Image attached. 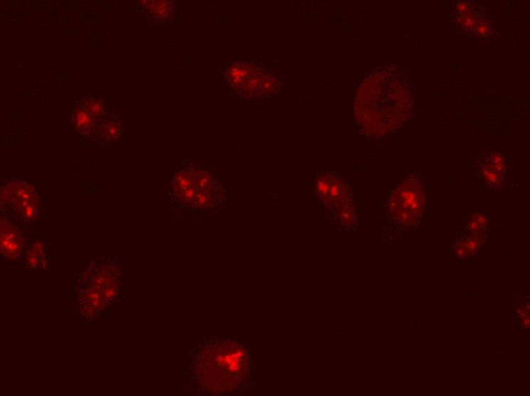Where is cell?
I'll list each match as a JSON object with an SVG mask.
<instances>
[{"instance_id": "cell-1", "label": "cell", "mask_w": 530, "mask_h": 396, "mask_svg": "<svg viewBox=\"0 0 530 396\" xmlns=\"http://www.w3.org/2000/svg\"><path fill=\"white\" fill-rule=\"evenodd\" d=\"M249 370L244 348L229 339L212 338L195 350L191 375L197 387L204 392L229 395L242 387Z\"/></svg>"}, {"instance_id": "cell-2", "label": "cell", "mask_w": 530, "mask_h": 396, "mask_svg": "<svg viewBox=\"0 0 530 396\" xmlns=\"http://www.w3.org/2000/svg\"><path fill=\"white\" fill-rule=\"evenodd\" d=\"M120 285V266L108 257L92 261L77 279L80 309L86 317L95 316L118 296Z\"/></svg>"}, {"instance_id": "cell-3", "label": "cell", "mask_w": 530, "mask_h": 396, "mask_svg": "<svg viewBox=\"0 0 530 396\" xmlns=\"http://www.w3.org/2000/svg\"><path fill=\"white\" fill-rule=\"evenodd\" d=\"M170 195L172 201L181 207L204 212L222 206L226 191L213 174L190 167L174 174Z\"/></svg>"}, {"instance_id": "cell-4", "label": "cell", "mask_w": 530, "mask_h": 396, "mask_svg": "<svg viewBox=\"0 0 530 396\" xmlns=\"http://www.w3.org/2000/svg\"><path fill=\"white\" fill-rule=\"evenodd\" d=\"M4 210L24 226L34 224L40 214V197L34 186L24 182L6 183L1 189Z\"/></svg>"}, {"instance_id": "cell-5", "label": "cell", "mask_w": 530, "mask_h": 396, "mask_svg": "<svg viewBox=\"0 0 530 396\" xmlns=\"http://www.w3.org/2000/svg\"><path fill=\"white\" fill-rule=\"evenodd\" d=\"M227 77L235 89L249 96L270 94L276 90L278 83L274 76L248 63L232 65Z\"/></svg>"}, {"instance_id": "cell-6", "label": "cell", "mask_w": 530, "mask_h": 396, "mask_svg": "<svg viewBox=\"0 0 530 396\" xmlns=\"http://www.w3.org/2000/svg\"><path fill=\"white\" fill-rule=\"evenodd\" d=\"M390 212L398 222L412 226L423 212L424 194L416 180L403 183L390 197Z\"/></svg>"}, {"instance_id": "cell-7", "label": "cell", "mask_w": 530, "mask_h": 396, "mask_svg": "<svg viewBox=\"0 0 530 396\" xmlns=\"http://www.w3.org/2000/svg\"><path fill=\"white\" fill-rule=\"evenodd\" d=\"M1 241L0 249L2 254L9 259L18 260L25 248V239L21 231L6 217H1Z\"/></svg>"}, {"instance_id": "cell-8", "label": "cell", "mask_w": 530, "mask_h": 396, "mask_svg": "<svg viewBox=\"0 0 530 396\" xmlns=\"http://www.w3.org/2000/svg\"><path fill=\"white\" fill-rule=\"evenodd\" d=\"M317 193L325 202L331 204H341L345 205L347 200L348 191L343 182L338 180L336 176L325 174L317 179Z\"/></svg>"}, {"instance_id": "cell-9", "label": "cell", "mask_w": 530, "mask_h": 396, "mask_svg": "<svg viewBox=\"0 0 530 396\" xmlns=\"http://www.w3.org/2000/svg\"><path fill=\"white\" fill-rule=\"evenodd\" d=\"M476 170L479 179L486 188L493 191L502 188L505 174L495 169L483 153L477 160Z\"/></svg>"}, {"instance_id": "cell-10", "label": "cell", "mask_w": 530, "mask_h": 396, "mask_svg": "<svg viewBox=\"0 0 530 396\" xmlns=\"http://www.w3.org/2000/svg\"><path fill=\"white\" fill-rule=\"evenodd\" d=\"M123 132V127L121 120L115 117L108 116L97 124L95 130L97 136L105 141L118 139Z\"/></svg>"}, {"instance_id": "cell-11", "label": "cell", "mask_w": 530, "mask_h": 396, "mask_svg": "<svg viewBox=\"0 0 530 396\" xmlns=\"http://www.w3.org/2000/svg\"><path fill=\"white\" fill-rule=\"evenodd\" d=\"M72 125L80 135L88 137L95 133L97 123L93 116L81 106L76 108L72 117Z\"/></svg>"}, {"instance_id": "cell-12", "label": "cell", "mask_w": 530, "mask_h": 396, "mask_svg": "<svg viewBox=\"0 0 530 396\" xmlns=\"http://www.w3.org/2000/svg\"><path fill=\"white\" fill-rule=\"evenodd\" d=\"M26 267L31 269L46 268L47 264V248L43 243L36 241L29 247L26 254Z\"/></svg>"}, {"instance_id": "cell-13", "label": "cell", "mask_w": 530, "mask_h": 396, "mask_svg": "<svg viewBox=\"0 0 530 396\" xmlns=\"http://www.w3.org/2000/svg\"><path fill=\"white\" fill-rule=\"evenodd\" d=\"M141 4L155 18L164 20L172 13V4L169 1H142Z\"/></svg>"}, {"instance_id": "cell-14", "label": "cell", "mask_w": 530, "mask_h": 396, "mask_svg": "<svg viewBox=\"0 0 530 396\" xmlns=\"http://www.w3.org/2000/svg\"><path fill=\"white\" fill-rule=\"evenodd\" d=\"M82 105L93 116L97 124L107 116L106 107L101 99L88 97L84 99Z\"/></svg>"}, {"instance_id": "cell-15", "label": "cell", "mask_w": 530, "mask_h": 396, "mask_svg": "<svg viewBox=\"0 0 530 396\" xmlns=\"http://www.w3.org/2000/svg\"><path fill=\"white\" fill-rule=\"evenodd\" d=\"M483 155L495 169L505 174L506 171V163L502 154L499 151L496 150H489L483 152Z\"/></svg>"}, {"instance_id": "cell-16", "label": "cell", "mask_w": 530, "mask_h": 396, "mask_svg": "<svg viewBox=\"0 0 530 396\" xmlns=\"http://www.w3.org/2000/svg\"><path fill=\"white\" fill-rule=\"evenodd\" d=\"M476 34L480 38H485L491 34V26L487 20H484L476 31Z\"/></svg>"}, {"instance_id": "cell-17", "label": "cell", "mask_w": 530, "mask_h": 396, "mask_svg": "<svg viewBox=\"0 0 530 396\" xmlns=\"http://www.w3.org/2000/svg\"><path fill=\"white\" fill-rule=\"evenodd\" d=\"M456 10L457 11L458 15H465L472 12V6L469 2L467 1H457L456 5Z\"/></svg>"}]
</instances>
